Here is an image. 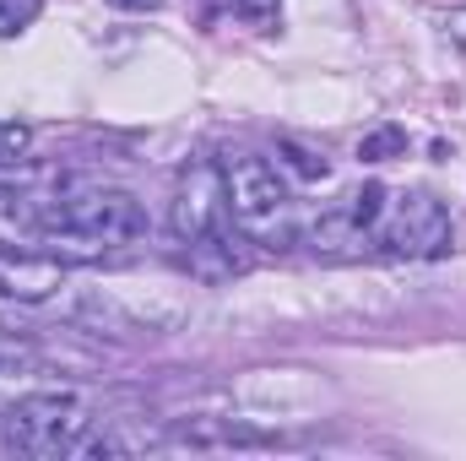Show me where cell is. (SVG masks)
Instances as JSON below:
<instances>
[{"mask_svg": "<svg viewBox=\"0 0 466 461\" xmlns=\"http://www.w3.org/2000/svg\"><path fill=\"white\" fill-rule=\"evenodd\" d=\"M27 347L22 343H11V337H0V374H16V369H27Z\"/></svg>", "mask_w": 466, "mask_h": 461, "instance_id": "cell-10", "label": "cell"}, {"mask_svg": "<svg viewBox=\"0 0 466 461\" xmlns=\"http://www.w3.org/2000/svg\"><path fill=\"white\" fill-rule=\"evenodd\" d=\"M282 158H288V169H293L299 179H326V158H315V152H304L299 141H282Z\"/></svg>", "mask_w": 466, "mask_h": 461, "instance_id": "cell-9", "label": "cell"}, {"mask_svg": "<svg viewBox=\"0 0 466 461\" xmlns=\"http://www.w3.org/2000/svg\"><path fill=\"white\" fill-rule=\"evenodd\" d=\"M223 190H228V218L249 244H288L293 239V201L271 158L260 152H233L223 158Z\"/></svg>", "mask_w": 466, "mask_h": 461, "instance_id": "cell-3", "label": "cell"}, {"mask_svg": "<svg viewBox=\"0 0 466 461\" xmlns=\"http://www.w3.org/2000/svg\"><path fill=\"white\" fill-rule=\"evenodd\" d=\"M374 250L385 255H407V261H434L451 250V212L440 196L429 190H407L401 201H385L380 223L369 233Z\"/></svg>", "mask_w": 466, "mask_h": 461, "instance_id": "cell-4", "label": "cell"}, {"mask_svg": "<svg viewBox=\"0 0 466 461\" xmlns=\"http://www.w3.org/2000/svg\"><path fill=\"white\" fill-rule=\"evenodd\" d=\"M109 5H119V11H157L163 0H109Z\"/></svg>", "mask_w": 466, "mask_h": 461, "instance_id": "cell-12", "label": "cell"}, {"mask_svg": "<svg viewBox=\"0 0 466 461\" xmlns=\"http://www.w3.org/2000/svg\"><path fill=\"white\" fill-rule=\"evenodd\" d=\"M93 407L82 391H27L16 402L0 407V440L16 456H76L87 429H93Z\"/></svg>", "mask_w": 466, "mask_h": 461, "instance_id": "cell-2", "label": "cell"}, {"mask_svg": "<svg viewBox=\"0 0 466 461\" xmlns=\"http://www.w3.org/2000/svg\"><path fill=\"white\" fill-rule=\"evenodd\" d=\"M44 11V0H0V38H16L22 27H33Z\"/></svg>", "mask_w": 466, "mask_h": 461, "instance_id": "cell-7", "label": "cell"}, {"mask_svg": "<svg viewBox=\"0 0 466 461\" xmlns=\"http://www.w3.org/2000/svg\"><path fill=\"white\" fill-rule=\"evenodd\" d=\"M401 152H407V130H396V125H385V130H374V136L358 141L363 163H385V158H401Z\"/></svg>", "mask_w": 466, "mask_h": 461, "instance_id": "cell-6", "label": "cell"}, {"mask_svg": "<svg viewBox=\"0 0 466 461\" xmlns=\"http://www.w3.org/2000/svg\"><path fill=\"white\" fill-rule=\"evenodd\" d=\"M238 5V16H249L255 27H266L271 16H277V0H233Z\"/></svg>", "mask_w": 466, "mask_h": 461, "instance_id": "cell-11", "label": "cell"}, {"mask_svg": "<svg viewBox=\"0 0 466 461\" xmlns=\"http://www.w3.org/2000/svg\"><path fill=\"white\" fill-rule=\"evenodd\" d=\"M27 147H33V130H27L22 119H0V169H5V163H16Z\"/></svg>", "mask_w": 466, "mask_h": 461, "instance_id": "cell-8", "label": "cell"}, {"mask_svg": "<svg viewBox=\"0 0 466 461\" xmlns=\"http://www.w3.org/2000/svg\"><path fill=\"white\" fill-rule=\"evenodd\" d=\"M168 223L179 233V244H201V239L228 229L233 218H228V190H223V163H212V158L185 163Z\"/></svg>", "mask_w": 466, "mask_h": 461, "instance_id": "cell-5", "label": "cell"}, {"mask_svg": "<svg viewBox=\"0 0 466 461\" xmlns=\"http://www.w3.org/2000/svg\"><path fill=\"white\" fill-rule=\"evenodd\" d=\"M38 223V255H66V261H98L104 250L147 239V207L130 190L109 185H82L71 196H55L33 212Z\"/></svg>", "mask_w": 466, "mask_h": 461, "instance_id": "cell-1", "label": "cell"}]
</instances>
